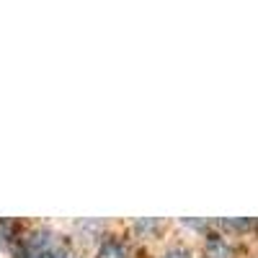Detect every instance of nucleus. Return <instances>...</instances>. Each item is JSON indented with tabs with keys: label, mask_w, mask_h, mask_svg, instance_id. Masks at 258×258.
Here are the masks:
<instances>
[{
	"label": "nucleus",
	"mask_w": 258,
	"mask_h": 258,
	"mask_svg": "<svg viewBox=\"0 0 258 258\" xmlns=\"http://www.w3.org/2000/svg\"><path fill=\"white\" fill-rule=\"evenodd\" d=\"M16 255L18 258H75L59 235L49 230H34L24 238H18Z\"/></svg>",
	"instance_id": "nucleus-1"
},
{
	"label": "nucleus",
	"mask_w": 258,
	"mask_h": 258,
	"mask_svg": "<svg viewBox=\"0 0 258 258\" xmlns=\"http://www.w3.org/2000/svg\"><path fill=\"white\" fill-rule=\"evenodd\" d=\"M96 258H132V250L126 248V243L116 240V238H109V240H103Z\"/></svg>",
	"instance_id": "nucleus-2"
},
{
	"label": "nucleus",
	"mask_w": 258,
	"mask_h": 258,
	"mask_svg": "<svg viewBox=\"0 0 258 258\" xmlns=\"http://www.w3.org/2000/svg\"><path fill=\"white\" fill-rule=\"evenodd\" d=\"M204 258H232V248L220 238V235H209L207 248H204Z\"/></svg>",
	"instance_id": "nucleus-3"
},
{
	"label": "nucleus",
	"mask_w": 258,
	"mask_h": 258,
	"mask_svg": "<svg viewBox=\"0 0 258 258\" xmlns=\"http://www.w3.org/2000/svg\"><path fill=\"white\" fill-rule=\"evenodd\" d=\"M16 222L11 220H0V243H13L16 240Z\"/></svg>",
	"instance_id": "nucleus-4"
},
{
	"label": "nucleus",
	"mask_w": 258,
	"mask_h": 258,
	"mask_svg": "<svg viewBox=\"0 0 258 258\" xmlns=\"http://www.w3.org/2000/svg\"><path fill=\"white\" fill-rule=\"evenodd\" d=\"M163 258H191L186 250H181V248H176V250H170V253H165Z\"/></svg>",
	"instance_id": "nucleus-5"
}]
</instances>
